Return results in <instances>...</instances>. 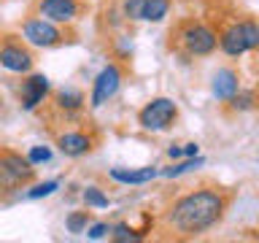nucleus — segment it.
<instances>
[{
  "instance_id": "f257e3e1",
  "label": "nucleus",
  "mask_w": 259,
  "mask_h": 243,
  "mask_svg": "<svg viewBox=\"0 0 259 243\" xmlns=\"http://www.w3.org/2000/svg\"><path fill=\"white\" fill-rule=\"evenodd\" d=\"M224 206H227V200L222 192L194 189L170 206V211L165 214V222L178 235H200L222 219Z\"/></svg>"
},
{
  "instance_id": "f03ea898",
  "label": "nucleus",
  "mask_w": 259,
  "mask_h": 243,
  "mask_svg": "<svg viewBox=\"0 0 259 243\" xmlns=\"http://www.w3.org/2000/svg\"><path fill=\"white\" fill-rule=\"evenodd\" d=\"M32 178H35V165L19 151L0 146V197L24 189Z\"/></svg>"
},
{
  "instance_id": "7ed1b4c3",
  "label": "nucleus",
  "mask_w": 259,
  "mask_h": 243,
  "mask_svg": "<svg viewBox=\"0 0 259 243\" xmlns=\"http://www.w3.org/2000/svg\"><path fill=\"white\" fill-rule=\"evenodd\" d=\"M219 46H222V52L230 54V57H240V54L251 52V49H259V24L251 22V19L230 24V27L219 35Z\"/></svg>"
},
{
  "instance_id": "20e7f679",
  "label": "nucleus",
  "mask_w": 259,
  "mask_h": 243,
  "mask_svg": "<svg viewBox=\"0 0 259 243\" xmlns=\"http://www.w3.org/2000/svg\"><path fill=\"white\" fill-rule=\"evenodd\" d=\"M176 116H178L176 100H170V97H154V100H149L138 111V125L143 130H149V133H162V130H167L173 125Z\"/></svg>"
},
{
  "instance_id": "39448f33",
  "label": "nucleus",
  "mask_w": 259,
  "mask_h": 243,
  "mask_svg": "<svg viewBox=\"0 0 259 243\" xmlns=\"http://www.w3.org/2000/svg\"><path fill=\"white\" fill-rule=\"evenodd\" d=\"M178 40H181V46L189 54H194V57H205V54H210L219 46L216 32L210 27H205V24H197V22L184 24L181 32H178Z\"/></svg>"
},
{
  "instance_id": "423d86ee",
  "label": "nucleus",
  "mask_w": 259,
  "mask_h": 243,
  "mask_svg": "<svg viewBox=\"0 0 259 243\" xmlns=\"http://www.w3.org/2000/svg\"><path fill=\"white\" fill-rule=\"evenodd\" d=\"M22 35L30 46L38 49H54L65 40V32L57 27L54 22L44 19V16H35V19H27L22 24Z\"/></svg>"
},
{
  "instance_id": "0eeeda50",
  "label": "nucleus",
  "mask_w": 259,
  "mask_h": 243,
  "mask_svg": "<svg viewBox=\"0 0 259 243\" xmlns=\"http://www.w3.org/2000/svg\"><path fill=\"white\" fill-rule=\"evenodd\" d=\"M119 87H121V68H119L116 62L105 65V68L95 76V81H92L89 105H92V108H100V105H105L113 95L119 92Z\"/></svg>"
},
{
  "instance_id": "6e6552de",
  "label": "nucleus",
  "mask_w": 259,
  "mask_h": 243,
  "mask_svg": "<svg viewBox=\"0 0 259 243\" xmlns=\"http://www.w3.org/2000/svg\"><path fill=\"white\" fill-rule=\"evenodd\" d=\"M32 54L27 46H22L19 40H14L8 35L3 44H0V68L11 70V73H30L32 70Z\"/></svg>"
},
{
  "instance_id": "1a4fd4ad",
  "label": "nucleus",
  "mask_w": 259,
  "mask_h": 243,
  "mask_svg": "<svg viewBox=\"0 0 259 243\" xmlns=\"http://www.w3.org/2000/svg\"><path fill=\"white\" fill-rule=\"evenodd\" d=\"M81 3L78 0H40L38 3V16L54 22V24H70L78 16Z\"/></svg>"
},
{
  "instance_id": "9d476101",
  "label": "nucleus",
  "mask_w": 259,
  "mask_h": 243,
  "mask_svg": "<svg viewBox=\"0 0 259 243\" xmlns=\"http://www.w3.org/2000/svg\"><path fill=\"white\" fill-rule=\"evenodd\" d=\"M49 89H52V84H49V78L44 76V73H32V76H27L22 81V92H19L22 108L24 111H35L38 105L46 100Z\"/></svg>"
},
{
  "instance_id": "9b49d317",
  "label": "nucleus",
  "mask_w": 259,
  "mask_h": 243,
  "mask_svg": "<svg viewBox=\"0 0 259 243\" xmlns=\"http://www.w3.org/2000/svg\"><path fill=\"white\" fill-rule=\"evenodd\" d=\"M92 146H95L92 135L84 133V130H68V133L57 135V149H60L65 157H73V159L89 154V151H92Z\"/></svg>"
},
{
  "instance_id": "f8f14e48",
  "label": "nucleus",
  "mask_w": 259,
  "mask_h": 243,
  "mask_svg": "<svg viewBox=\"0 0 259 243\" xmlns=\"http://www.w3.org/2000/svg\"><path fill=\"white\" fill-rule=\"evenodd\" d=\"M240 89V81H238V73L230 70V68H222L213 73L210 78V92H213L216 100H230V97Z\"/></svg>"
},
{
  "instance_id": "ddd939ff",
  "label": "nucleus",
  "mask_w": 259,
  "mask_h": 243,
  "mask_svg": "<svg viewBox=\"0 0 259 243\" xmlns=\"http://www.w3.org/2000/svg\"><path fill=\"white\" fill-rule=\"evenodd\" d=\"M108 176L119 184H149L159 176V170L151 165L149 168H111Z\"/></svg>"
},
{
  "instance_id": "4468645a",
  "label": "nucleus",
  "mask_w": 259,
  "mask_h": 243,
  "mask_svg": "<svg viewBox=\"0 0 259 243\" xmlns=\"http://www.w3.org/2000/svg\"><path fill=\"white\" fill-rule=\"evenodd\" d=\"M84 103H87V97H84V92H81V89H76V87H65V89H60V92H54V105H57L60 111H65V113L78 111Z\"/></svg>"
},
{
  "instance_id": "2eb2a0df",
  "label": "nucleus",
  "mask_w": 259,
  "mask_h": 243,
  "mask_svg": "<svg viewBox=\"0 0 259 243\" xmlns=\"http://www.w3.org/2000/svg\"><path fill=\"white\" fill-rule=\"evenodd\" d=\"M202 162H205V159H202L200 154H197V157L176 159V162H173V165H170V168H162V170H159V176H165V178H178V176L189 173V170H197V168L202 165Z\"/></svg>"
},
{
  "instance_id": "dca6fc26",
  "label": "nucleus",
  "mask_w": 259,
  "mask_h": 243,
  "mask_svg": "<svg viewBox=\"0 0 259 243\" xmlns=\"http://www.w3.org/2000/svg\"><path fill=\"white\" fill-rule=\"evenodd\" d=\"M170 14V0H146L141 22H162Z\"/></svg>"
},
{
  "instance_id": "f3484780",
  "label": "nucleus",
  "mask_w": 259,
  "mask_h": 243,
  "mask_svg": "<svg viewBox=\"0 0 259 243\" xmlns=\"http://www.w3.org/2000/svg\"><path fill=\"white\" fill-rule=\"evenodd\" d=\"M227 103H230V108L238 111V113H240V111H251V108L256 105V95H254V92H240V89H238V92H235Z\"/></svg>"
},
{
  "instance_id": "a211bd4d",
  "label": "nucleus",
  "mask_w": 259,
  "mask_h": 243,
  "mask_svg": "<svg viewBox=\"0 0 259 243\" xmlns=\"http://www.w3.org/2000/svg\"><path fill=\"white\" fill-rule=\"evenodd\" d=\"M111 238L116 240V243H127V240H130V243H138V240L143 238V235L135 232L130 224L121 222V224H113V227H111Z\"/></svg>"
},
{
  "instance_id": "6ab92c4d",
  "label": "nucleus",
  "mask_w": 259,
  "mask_h": 243,
  "mask_svg": "<svg viewBox=\"0 0 259 243\" xmlns=\"http://www.w3.org/2000/svg\"><path fill=\"white\" fill-rule=\"evenodd\" d=\"M87 224H89V214H87V211H73V214L65 219V227H68V232H73V235L87 232Z\"/></svg>"
},
{
  "instance_id": "aec40b11",
  "label": "nucleus",
  "mask_w": 259,
  "mask_h": 243,
  "mask_svg": "<svg viewBox=\"0 0 259 243\" xmlns=\"http://www.w3.org/2000/svg\"><path fill=\"white\" fill-rule=\"evenodd\" d=\"M84 202L89 208H108V194H103L100 186H87L84 189Z\"/></svg>"
},
{
  "instance_id": "412c9836",
  "label": "nucleus",
  "mask_w": 259,
  "mask_h": 243,
  "mask_svg": "<svg viewBox=\"0 0 259 243\" xmlns=\"http://www.w3.org/2000/svg\"><path fill=\"white\" fill-rule=\"evenodd\" d=\"M143 3L146 0H121V14L130 22H141L143 19Z\"/></svg>"
},
{
  "instance_id": "4be33fe9",
  "label": "nucleus",
  "mask_w": 259,
  "mask_h": 243,
  "mask_svg": "<svg viewBox=\"0 0 259 243\" xmlns=\"http://www.w3.org/2000/svg\"><path fill=\"white\" fill-rule=\"evenodd\" d=\"M57 186H60V181H44V184H35L32 189L24 194L27 200H40V197H49V194L57 192Z\"/></svg>"
},
{
  "instance_id": "5701e85b",
  "label": "nucleus",
  "mask_w": 259,
  "mask_h": 243,
  "mask_svg": "<svg viewBox=\"0 0 259 243\" xmlns=\"http://www.w3.org/2000/svg\"><path fill=\"white\" fill-rule=\"evenodd\" d=\"M27 159L32 162V165H44V162L52 159V149H49V146H32V149L27 151Z\"/></svg>"
},
{
  "instance_id": "b1692460",
  "label": "nucleus",
  "mask_w": 259,
  "mask_h": 243,
  "mask_svg": "<svg viewBox=\"0 0 259 243\" xmlns=\"http://www.w3.org/2000/svg\"><path fill=\"white\" fill-rule=\"evenodd\" d=\"M105 235H111V224H105V222H97L92 227H87V238H92V240H103Z\"/></svg>"
},
{
  "instance_id": "393cba45",
  "label": "nucleus",
  "mask_w": 259,
  "mask_h": 243,
  "mask_svg": "<svg viewBox=\"0 0 259 243\" xmlns=\"http://www.w3.org/2000/svg\"><path fill=\"white\" fill-rule=\"evenodd\" d=\"M167 157L173 159V162H176V159H186V157H184V146H170V149H167Z\"/></svg>"
},
{
  "instance_id": "a878e982",
  "label": "nucleus",
  "mask_w": 259,
  "mask_h": 243,
  "mask_svg": "<svg viewBox=\"0 0 259 243\" xmlns=\"http://www.w3.org/2000/svg\"><path fill=\"white\" fill-rule=\"evenodd\" d=\"M197 154H200L197 143H184V157H197Z\"/></svg>"
}]
</instances>
